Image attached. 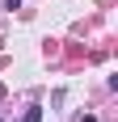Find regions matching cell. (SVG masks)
<instances>
[{
	"label": "cell",
	"mask_w": 118,
	"mask_h": 122,
	"mask_svg": "<svg viewBox=\"0 0 118 122\" xmlns=\"http://www.w3.org/2000/svg\"><path fill=\"white\" fill-rule=\"evenodd\" d=\"M21 122H42V105H30V110H25V118Z\"/></svg>",
	"instance_id": "obj_1"
},
{
	"label": "cell",
	"mask_w": 118,
	"mask_h": 122,
	"mask_svg": "<svg viewBox=\"0 0 118 122\" xmlns=\"http://www.w3.org/2000/svg\"><path fill=\"white\" fill-rule=\"evenodd\" d=\"M80 122H97V118H93V114H84V118H80Z\"/></svg>",
	"instance_id": "obj_2"
}]
</instances>
